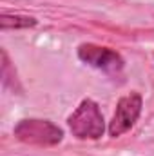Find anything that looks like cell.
<instances>
[{
  "instance_id": "obj_1",
  "label": "cell",
  "mask_w": 154,
  "mask_h": 156,
  "mask_svg": "<svg viewBox=\"0 0 154 156\" xmlns=\"http://www.w3.org/2000/svg\"><path fill=\"white\" fill-rule=\"evenodd\" d=\"M67 125L78 140H98L105 133V118L100 111V105L91 98L78 104V107L67 118Z\"/></svg>"
},
{
  "instance_id": "obj_2",
  "label": "cell",
  "mask_w": 154,
  "mask_h": 156,
  "mask_svg": "<svg viewBox=\"0 0 154 156\" xmlns=\"http://www.w3.org/2000/svg\"><path fill=\"white\" fill-rule=\"evenodd\" d=\"M13 134L18 142L27 145H38V147H51L64 140L62 127H58L51 120H42V118L20 120L15 125Z\"/></svg>"
},
{
  "instance_id": "obj_3",
  "label": "cell",
  "mask_w": 154,
  "mask_h": 156,
  "mask_svg": "<svg viewBox=\"0 0 154 156\" xmlns=\"http://www.w3.org/2000/svg\"><path fill=\"white\" fill-rule=\"evenodd\" d=\"M78 58L87 64L89 67H94L107 76H120L125 69V60L123 56L105 45H96V44H80L76 49Z\"/></svg>"
},
{
  "instance_id": "obj_4",
  "label": "cell",
  "mask_w": 154,
  "mask_h": 156,
  "mask_svg": "<svg viewBox=\"0 0 154 156\" xmlns=\"http://www.w3.org/2000/svg\"><path fill=\"white\" fill-rule=\"evenodd\" d=\"M142 107H143V98L140 93L132 91V93L121 96L116 104V111L109 122V127H107L109 136L118 138V136L125 134L127 131H131L142 115Z\"/></svg>"
},
{
  "instance_id": "obj_5",
  "label": "cell",
  "mask_w": 154,
  "mask_h": 156,
  "mask_svg": "<svg viewBox=\"0 0 154 156\" xmlns=\"http://www.w3.org/2000/svg\"><path fill=\"white\" fill-rule=\"evenodd\" d=\"M38 24V20L35 16L29 15H9V13H2L0 16V27L2 31L7 29H27V27H35Z\"/></svg>"
}]
</instances>
